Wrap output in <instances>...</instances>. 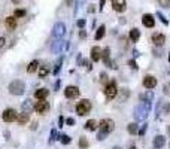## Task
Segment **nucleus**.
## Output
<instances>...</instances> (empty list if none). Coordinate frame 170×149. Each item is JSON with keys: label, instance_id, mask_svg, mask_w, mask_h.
Returning <instances> with one entry per match:
<instances>
[{"label": "nucleus", "instance_id": "09e8293b", "mask_svg": "<svg viewBox=\"0 0 170 149\" xmlns=\"http://www.w3.org/2000/svg\"><path fill=\"white\" fill-rule=\"evenodd\" d=\"M167 131H169V134H170V125H169V128H167Z\"/></svg>", "mask_w": 170, "mask_h": 149}, {"label": "nucleus", "instance_id": "79ce46f5", "mask_svg": "<svg viewBox=\"0 0 170 149\" xmlns=\"http://www.w3.org/2000/svg\"><path fill=\"white\" fill-rule=\"evenodd\" d=\"M84 25H85V20H79V21H78V27H79V28H84Z\"/></svg>", "mask_w": 170, "mask_h": 149}, {"label": "nucleus", "instance_id": "2f4dec72", "mask_svg": "<svg viewBox=\"0 0 170 149\" xmlns=\"http://www.w3.org/2000/svg\"><path fill=\"white\" fill-rule=\"evenodd\" d=\"M163 114L164 115L170 114V103H164V106H163Z\"/></svg>", "mask_w": 170, "mask_h": 149}, {"label": "nucleus", "instance_id": "f3484780", "mask_svg": "<svg viewBox=\"0 0 170 149\" xmlns=\"http://www.w3.org/2000/svg\"><path fill=\"white\" fill-rule=\"evenodd\" d=\"M112 8H113V11H116V12H124L125 11V2H116V0H113Z\"/></svg>", "mask_w": 170, "mask_h": 149}, {"label": "nucleus", "instance_id": "9d476101", "mask_svg": "<svg viewBox=\"0 0 170 149\" xmlns=\"http://www.w3.org/2000/svg\"><path fill=\"white\" fill-rule=\"evenodd\" d=\"M155 85H157V79L154 78V76H151V75H148L143 78V87L148 88V90H152V88H155Z\"/></svg>", "mask_w": 170, "mask_h": 149}, {"label": "nucleus", "instance_id": "a19ab883", "mask_svg": "<svg viewBox=\"0 0 170 149\" xmlns=\"http://www.w3.org/2000/svg\"><path fill=\"white\" fill-rule=\"evenodd\" d=\"M146 124H143V127H142V130H139V134L142 136V134H145V131H146Z\"/></svg>", "mask_w": 170, "mask_h": 149}, {"label": "nucleus", "instance_id": "4be33fe9", "mask_svg": "<svg viewBox=\"0 0 170 149\" xmlns=\"http://www.w3.org/2000/svg\"><path fill=\"white\" fill-rule=\"evenodd\" d=\"M37 67H39V61H37V60H33V61L27 66V72H28V73H34V72L37 70Z\"/></svg>", "mask_w": 170, "mask_h": 149}, {"label": "nucleus", "instance_id": "f03ea898", "mask_svg": "<svg viewBox=\"0 0 170 149\" xmlns=\"http://www.w3.org/2000/svg\"><path fill=\"white\" fill-rule=\"evenodd\" d=\"M8 90H9V92H11L12 95H23L24 92H25V84L20 79L12 80L11 84H9Z\"/></svg>", "mask_w": 170, "mask_h": 149}, {"label": "nucleus", "instance_id": "6ab92c4d", "mask_svg": "<svg viewBox=\"0 0 170 149\" xmlns=\"http://www.w3.org/2000/svg\"><path fill=\"white\" fill-rule=\"evenodd\" d=\"M28 119H30V114H25V112L20 114V115H18V118H17V121H18L21 125L27 124V122H28Z\"/></svg>", "mask_w": 170, "mask_h": 149}, {"label": "nucleus", "instance_id": "f8f14e48", "mask_svg": "<svg viewBox=\"0 0 170 149\" xmlns=\"http://www.w3.org/2000/svg\"><path fill=\"white\" fill-rule=\"evenodd\" d=\"M151 39H152V42H154V45L155 46H163L164 45V42H166V37H164L163 33H154Z\"/></svg>", "mask_w": 170, "mask_h": 149}, {"label": "nucleus", "instance_id": "f704fd0d", "mask_svg": "<svg viewBox=\"0 0 170 149\" xmlns=\"http://www.w3.org/2000/svg\"><path fill=\"white\" fill-rule=\"evenodd\" d=\"M163 92H164L166 95H170V84H166V85L163 87Z\"/></svg>", "mask_w": 170, "mask_h": 149}, {"label": "nucleus", "instance_id": "7ed1b4c3", "mask_svg": "<svg viewBox=\"0 0 170 149\" xmlns=\"http://www.w3.org/2000/svg\"><path fill=\"white\" fill-rule=\"evenodd\" d=\"M91 110V102L90 100H81L79 103L76 104V114L79 115V116H84V115H87L88 112Z\"/></svg>", "mask_w": 170, "mask_h": 149}, {"label": "nucleus", "instance_id": "4468645a", "mask_svg": "<svg viewBox=\"0 0 170 149\" xmlns=\"http://www.w3.org/2000/svg\"><path fill=\"white\" fill-rule=\"evenodd\" d=\"M21 109L25 114H32V110L34 109V104L32 103V100H24L23 104H21Z\"/></svg>", "mask_w": 170, "mask_h": 149}, {"label": "nucleus", "instance_id": "72a5a7b5", "mask_svg": "<svg viewBox=\"0 0 170 149\" xmlns=\"http://www.w3.org/2000/svg\"><path fill=\"white\" fill-rule=\"evenodd\" d=\"M157 17H158V18H160V21H161V23H163V24H169V21H167V20L164 18V15H163L161 12H157Z\"/></svg>", "mask_w": 170, "mask_h": 149}, {"label": "nucleus", "instance_id": "9b49d317", "mask_svg": "<svg viewBox=\"0 0 170 149\" xmlns=\"http://www.w3.org/2000/svg\"><path fill=\"white\" fill-rule=\"evenodd\" d=\"M142 23H143V25H145V27H148V28H152V27L155 25V20H154V17H152L151 13H145V15L142 17Z\"/></svg>", "mask_w": 170, "mask_h": 149}, {"label": "nucleus", "instance_id": "6e6552de", "mask_svg": "<svg viewBox=\"0 0 170 149\" xmlns=\"http://www.w3.org/2000/svg\"><path fill=\"white\" fill-rule=\"evenodd\" d=\"M34 110L40 115H45L48 110H49V103L45 102V100H39L37 103L34 104Z\"/></svg>", "mask_w": 170, "mask_h": 149}, {"label": "nucleus", "instance_id": "37998d69", "mask_svg": "<svg viewBox=\"0 0 170 149\" xmlns=\"http://www.w3.org/2000/svg\"><path fill=\"white\" fill-rule=\"evenodd\" d=\"M5 42H6V40H5V37H0V49L3 48V45H5Z\"/></svg>", "mask_w": 170, "mask_h": 149}, {"label": "nucleus", "instance_id": "412c9836", "mask_svg": "<svg viewBox=\"0 0 170 149\" xmlns=\"http://www.w3.org/2000/svg\"><path fill=\"white\" fill-rule=\"evenodd\" d=\"M139 37H140V30L131 28V30H130V39H131V42H137Z\"/></svg>", "mask_w": 170, "mask_h": 149}, {"label": "nucleus", "instance_id": "ddd939ff", "mask_svg": "<svg viewBox=\"0 0 170 149\" xmlns=\"http://www.w3.org/2000/svg\"><path fill=\"white\" fill-rule=\"evenodd\" d=\"M91 60L93 61H100L102 60V49L99 46H93L91 48Z\"/></svg>", "mask_w": 170, "mask_h": 149}, {"label": "nucleus", "instance_id": "5701e85b", "mask_svg": "<svg viewBox=\"0 0 170 149\" xmlns=\"http://www.w3.org/2000/svg\"><path fill=\"white\" fill-rule=\"evenodd\" d=\"M85 130H88V131H94V130H97V122H96L94 119L87 121V122H85Z\"/></svg>", "mask_w": 170, "mask_h": 149}, {"label": "nucleus", "instance_id": "c03bdc74", "mask_svg": "<svg viewBox=\"0 0 170 149\" xmlns=\"http://www.w3.org/2000/svg\"><path fill=\"white\" fill-rule=\"evenodd\" d=\"M63 122H64V119H63V116H60V119H58V127H63Z\"/></svg>", "mask_w": 170, "mask_h": 149}, {"label": "nucleus", "instance_id": "bb28decb", "mask_svg": "<svg viewBox=\"0 0 170 149\" xmlns=\"http://www.w3.org/2000/svg\"><path fill=\"white\" fill-rule=\"evenodd\" d=\"M79 148L81 149H88V140H87V137L79 139Z\"/></svg>", "mask_w": 170, "mask_h": 149}, {"label": "nucleus", "instance_id": "8fccbe9b", "mask_svg": "<svg viewBox=\"0 0 170 149\" xmlns=\"http://www.w3.org/2000/svg\"><path fill=\"white\" fill-rule=\"evenodd\" d=\"M113 149H121V148H118V146H115V148H113Z\"/></svg>", "mask_w": 170, "mask_h": 149}, {"label": "nucleus", "instance_id": "473e14b6", "mask_svg": "<svg viewBox=\"0 0 170 149\" xmlns=\"http://www.w3.org/2000/svg\"><path fill=\"white\" fill-rule=\"evenodd\" d=\"M25 15V11L24 9H17L15 11V18H20V17H24Z\"/></svg>", "mask_w": 170, "mask_h": 149}, {"label": "nucleus", "instance_id": "1a4fd4ad", "mask_svg": "<svg viewBox=\"0 0 170 149\" xmlns=\"http://www.w3.org/2000/svg\"><path fill=\"white\" fill-rule=\"evenodd\" d=\"M64 95H66L67 99H76V97L79 95V88L70 85V87H67V88L64 90Z\"/></svg>", "mask_w": 170, "mask_h": 149}, {"label": "nucleus", "instance_id": "c85d7f7f", "mask_svg": "<svg viewBox=\"0 0 170 149\" xmlns=\"http://www.w3.org/2000/svg\"><path fill=\"white\" fill-rule=\"evenodd\" d=\"M60 142H61L63 145H69V143L72 142V139L69 137L67 134H61V136H60Z\"/></svg>", "mask_w": 170, "mask_h": 149}, {"label": "nucleus", "instance_id": "393cba45", "mask_svg": "<svg viewBox=\"0 0 170 149\" xmlns=\"http://www.w3.org/2000/svg\"><path fill=\"white\" fill-rule=\"evenodd\" d=\"M127 130H128V133H130V134H136V133H139V127H137L136 122H131V124H128Z\"/></svg>", "mask_w": 170, "mask_h": 149}, {"label": "nucleus", "instance_id": "49530a36", "mask_svg": "<svg viewBox=\"0 0 170 149\" xmlns=\"http://www.w3.org/2000/svg\"><path fill=\"white\" fill-rule=\"evenodd\" d=\"M103 6H104V0H100V6H99L100 11H103Z\"/></svg>", "mask_w": 170, "mask_h": 149}, {"label": "nucleus", "instance_id": "dca6fc26", "mask_svg": "<svg viewBox=\"0 0 170 149\" xmlns=\"http://www.w3.org/2000/svg\"><path fill=\"white\" fill-rule=\"evenodd\" d=\"M48 94H49V91H48L46 88H40V90H36L34 97H36L37 100H45L46 97H48Z\"/></svg>", "mask_w": 170, "mask_h": 149}, {"label": "nucleus", "instance_id": "c9c22d12", "mask_svg": "<svg viewBox=\"0 0 170 149\" xmlns=\"http://www.w3.org/2000/svg\"><path fill=\"white\" fill-rule=\"evenodd\" d=\"M106 137H108V134H106V133H103V131H99V134H97V139H99V140H104Z\"/></svg>", "mask_w": 170, "mask_h": 149}, {"label": "nucleus", "instance_id": "b1692460", "mask_svg": "<svg viewBox=\"0 0 170 149\" xmlns=\"http://www.w3.org/2000/svg\"><path fill=\"white\" fill-rule=\"evenodd\" d=\"M104 33H106V28H104V25H100L99 28H97V32H96V40H100L103 36H104Z\"/></svg>", "mask_w": 170, "mask_h": 149}, {"label": "nucleus", "instance_id": "ea45409f", "mask_svg": "<svg viewBox=\"0 0 170 149\" xmlns=\"http://www.w3.org/2000/svg\"><path fill=\"white\" fill-rule=\"evenodd\" d=\"M128 64L131 66V69H137V66H136V61H134V60H130V61H128Z\"/></svg>", "mask_w": 170, "mask_h": 149}, {"label": "nucleus", "instance_id": "c756f323", "mask_svg": "<svg viewBox=\"0 0 170 149\" xmlns=\"http://www.w3.org/2000/svg\"><path fill=\"white\" fill-rule=\"evenodd\" d=\"M49 73V69L46 67V66H43V67H40V70H39V76L40 78H45L46 75Z\"/></svg>", "mask_w": 170, "mask_h": 149}, {"label": "nucleus", "instance_id": "3c124183", "mask_svg": "<svg viewBox=\"0 0 170 149\" xmlns=\"http://www.w3.org/2000/svg\"><path fill=\"white\" fill-rule=\"evenodd\" d=\"M130 149H136V148H134V146H133V148H130Z\"/></svg>", "mask_w": 170, "mask_h": 149}, {"label": "nucleus", "instance_id": "de8ad7c7", "mask_svg": "<svg viewBox=\"0 0 170 149\" xmlns=\"http://www.w3.org/2000/svg\"><path fill=\"white\" fill-rule=\"evenodd\" d=\"M58 87H60V80H57V82H55V91L58 90Z\"/></svg>", "mask_w": 170, "mask_h": 149}, {"label": "nucleus", "instance_id": "423d86ee", "mask_svg": "<svg viewBox=\"0 0 170 149\" xmlns=\"http://www.w3.org/2000/svg\"><path fill=\"white\" fill-rule=\"evenodd\" d=\"M2 118H3L5 122H13V121H17L18 114H17V110H13V109H6V110H3Z\"/></svg>", "mask_w": 170, "mask_h": 149}, {"label": "nucleus", "instance_id": "4c0bfd02", "mask_svg": "<svg viewBox=\"0 0 170 149\" xmlns=\"http://www.w3.org/2000/svg\"><path fill=\"white\" fill-rule=\"evenodd\" d=\"M161 2V5L164 6V8H169V5H170V0H160Z\"/></svg>", "mask_w": 170, "mask_h": 149}, {"label": "nucleus", "instance_id": "603ef678", "mask_svg": "<svg viewBox=\"0 0 170 149\" xmlns=\"http://www.w3.org/2000/svg\"><path fill=\"white\" fill-rule=\"evenodd\" d=\"M169 61H170V55H169Z\"/></svg>", "mask_w": 170, "mask_h": 149}, {"label": "nucleus", "instance_id": "a878e982", "mask_svg": "<svg viewBox=\"0 0 170 149\" xmlns=\"http://www.w3.org/2000/svg\"><path fill=\"white\" fill-rule=\"evenodd\" d=\"M140 97H142L145 102H152V99H154V92H152V91H146L143 95H140Z\"/></svg>", "mask_w": 170, "mask_h": 149}, {"label": "nucleus", "instance_id": "0eeeda50", "mask_svg": "<svg viewBox=\"0 0 170 149\" xmlns=\"http://www.w3.org/2000/svg\"><path fill=\"white\" fill-rule=\"evenodd\" d=\"M64 35H66V25L63 23H57L52 28V36L57 37V39H61Z\"/></svg>", "mask_w": 170, "mask_h": 149}, {"label": "nucleus", "instance_id": "f257e3e1", "mask_svg": "<svg viewBox=\"0 0 170 149\" xmlns=\"http://www.w3.org/2000/svg\"><path fill=\"white\" fill-rule=\"evenodd\" d=\"M149 110H151V102H143V103L137 104L134 107V118H136V121L146 119Z\"/></svg>", "mask_w": 170, "mask_h": 149}, {"label": "nucleus", "instance_id": "2eb2a0df", "mask_svg": "<svg viewBox=\"0 0 170 149\" xmlns=\"http://www.w3.org/2000/svg\"><path fill=\"white\" fill-rule=\"evenodd\" d=\"M164 145H166V137L164 136H157L154 139V148L155 149L164 148Z\"/></svg>", "mask_w": 170, "mask_h": 149}, {"label": "nucleus", "instance_id": "a18cd8bd", "mask_svg": "<svg viewBox=\"0 0 170 149\" xmlns=\"http://www.w3.org/2000/svg\"><path fill=\"white\" fill-rule=\"evenodd\" d=\"M154 54H155V57H160V55H161V51H160V49H155Z\"/></svg>", "mask_w": 170, "mask_h": 149}, {"label": "nucleus", "instance_id": "e433bc0d", "mask_svg": "<svg viewBox=\"0 0 170 149\" xmlns=\"http://www.w3.org/2000/svg\"><path fill=\"white\" fill-rule=\"evenodd\" d=\"M100 80H102V82H106V80H108V75H106L104 72L100 73Z\"/></svg>", "mask_w": 170, "mask_h": 149}, {"label": "nucleus", "instance_id": "a211bd4d", "mask_svg": "<svg viewBox=\"0 0 170 149\" xmlns=\"http://www.w3.org/2000/svg\"><path fill=\"white\" fill-rule=\"evenodd\" d=\"M63 48H64V42L63 40H55L54 45H52V52L54 54H60Z\"/></svg>", "mask_w": 170, "mask_h": 149}, {"label": "nucleus", "instance_id": "7c9ffc66", "mask_svg": "<svg viewBox=\"0 0 170 149\" xmlns=\"http://www.w3.org/2000/svg\"><path fill=\"white\" fill-rule=\"evenodd\" d=\"M57 139H60V136H58V133H57V130H52V131H51V137H49V143H52V142H55Z\"/></svg>", "mask_w": 170, "mask_h": 149}, {"label": "nucleus", "instance_id": "aec40b11", "mask_svg": "<svg viewBox=\"0 0 170 149\" xmlns=\"http://www.w3.org/2000/svg\"><path fill=\"white\" fill-rule=\"evenodd\" d=\"M6 25H8L9 30H15V28H17V18H15V17L6 18Z\"/></svg>", "mask_w": 170, "mask_h": 149}, {"label": "nucleus", "instance_id": "20e7f679", "mask_svg": "<svg viewBox=\"0 0 170 149\" xmlns=\"http://www.w3.org/2000/svg\"><path fill=\"white\" fill-rule=\"evenodd\" d=\"M99 127H100V131L109 134V133H112L113 128H115V122H113L112 119H102L100 124H99Z\"/></svg>", "mask_w": 170, "mask_h": 149}, {"label": "nucleus", "instance_id": "39448f33", "mask_svg": "<svg viewBox=\"0 0 170 149\" xmlns=\"http://www.w3.org/2000/svg\"><path fill=\"white\" fill-rule=\"evenodd\" d=\"M116 92H118V88H116V84H115V80H111L108 85H106V88H104V94H106V99L108 100H112L113 97L116 95Z\"/></svg>", "mask_w": 170, "mask_h": 149}, {"label": "nucleus", "instance_id": "cd10ccee", "mask_svg": "<svg viewBox=\"0 0 170 149\" xmlns=\"http://www.w3.org/2000/svg\"><path fill=\"white\" fill-rule=\"evenodd\" d=\"M61 64H63V58H58L55 67H54V70H52V73H54V75H58V72H60V69H61Z\"/></svg>", "mask_w": 170, "mask_h": 149}, {"label": "nucleus", "instance_id": "58836bf2", "mask_svg": "<svg viewBox=\"0 0 170 149\" xmlns=\"http://www.w3.org/2000/svg\"><path fill=\"white\" fill-rule=\"evenodd\" d=\"M66 124H67V125H73V124H75V119H73V118H67V119H66Z\"/></svg>", "mask_w": 170, "mask_h": 149}]
</instances>
